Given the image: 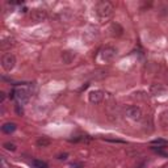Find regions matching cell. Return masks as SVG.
I'll use <instances>...</instances> for the list:
<instances>
[{
    "mask_svg": "<svg viewBox=\"0 0 168 168\" xmlns=\"http://www.w3.org/2000/svg\"><path fill=\"white\" fill-rule=\"evenodd\" d=\"M96 13L100 19H108L113 13V5L108 1H101L96 5Z\"/></svg>",
    "mask_w": 168,
    "mask_h": 168,
    "instance_id": "6da1fadb",
    "label": "cell"
},
{
    "mask_svg": "<svg viewBox=\"0 0 168 168\" xmlns=\"http://www.w3.org/2000/svg\"><path fill=\"white\" fill-rule=\"evenodd\" d=\"M1 64L4 67L5 71H11V70L15 67L16 64V58L13 54H5L4 57L1 58Z\"/></svg>",
    "mask_w": 168,
    "mask_h": 168,
    "instance_id": "277c9868",
    "label": "cell"
},
{
    "mask_svg": "<svg viewBox=\"0 0 168 168\" xmlns=\"http://www.w3.org/2000/svg\"><path fill=\"white\" fill-rule=\"evenodd\" d=\"M71 167L72 168H83V164L82 163H72Z\"/></svg>",
    "mask_w": 168,
    "mask_h": 168,
    "instance_id": "e0dca14e",
    "label": "cell"
},
{
    "mask_svg": "<svg viewBox=\"0 0 168 168\" xmlns=\"http://www.w3.org/2000/svg\"><path fill=\"white\" fill-rule=\"evenodd\" d=\"M32 167L33 168H49V166H47L46 162L43 160H38V159H33L32 160Z\"/></svg>",
    "mask_w": 168,
    "mask_h": 168,
    "instance_id": "9c48e42d",
    "label": "cell"
},
{
    "mask_svg": "<svg viewBox=\"0 0 168 168\" xmlns=\"http://www.w3.org/2000/svg\"><path fill=\"white\" fill-rule=\"evenodd\" d=\"M152 145H158V146H166V145H168V142L166 141V139H154L152 142H151Z\"/></svg>",
    "mask_w": 168,
    "mask_h": 168,
    "instance_id": "4fadbf2b",
    "label": "cell"
},
{
    "mask_svg": "<svg viewBox=\"0 0 168 168\" xmlns=\"http://www.w3.org/2000/svg\"><path fill=\"white\" fill-rule=\"evenodd\" d=\"M160 122H162V125L168 126V109H166V110L162 112V114H160Z\"/></svg>",
    "mask_w": 168,
    "mask_h": 168,
    "instance_id": "7c38bea8",
    "label": "cell"
},
{
    "mask_svg": "<svg viewBox=\"0 0 168 168\" xmlns=\"http://www.w3.org/2000/svg\"><path fill=\"white\" fill-rule=\"evenodd\" d=\"M32 19L34 21H42L46 19V12L43 9H34L32 12Z\"/></svg>",
    "mask_w": 168,
    "mask_h": 168,
    "instance_id": "52a82bcc",
    "label": "cell"
},
{
    "mask_svg": "<svg viewBox=\"0 0 168 168\" xmlns=\"http://www.w3.org/2000/svg\"><path fill=\"white\" fill-rule=\"evenodd\" d=\"M50 143H51V141H50L47 137H41V138L37 139L38 147H47V146H50Z\"/></svg>",
    "mask_w": 168,
    "mask_h": 168,
    "instance_id": "30bf717a",
    "label": "cell"
},
{
    "mask_svg": "<svg viewBox=\"0 0 168 168\" xmlns=\"http://www.w3.org/2000/svg\"><path fill=\"white\" fill-rule=\"evenodd\" d=\"M16 112H17V114H20V116H21L22 113H24V110H22V108H20V104H17V105H16Z\"/></svg>",
    "mask_w": 168,
    "mask_h": 168,
    "instance_id": "2e32d148",
    "label": "cell"
},
{
    "mask_svg": "<svg viewBox=\"0 0 168 168\" xmlns=\"http://www.w3.org/2000/svg\"><path fill=\"white\" fill-rule=\"evenodd\" d=\"M0 95H1V96H0V101H3V100H4V93H3V92H1V93H0Z\"/></svg>",
    "mask_w": 168,
    "mask_h": 168,
    "instance_id": "d6986e66",
    "label": "cell"
},
{
    "mask_svg": "<svg viewBox=\"0 0 168 168\" xmlns=\"http://www.w3.org/2000/svg\"><path fill=\"white\" fill-rule=\"evenodd\" d=\"M16 124L15 122H7V124H4L1 126V130H3V133H5V134H12L13 131L16 130Z\"/></svg>",
    "mask_w": 168,
    "mask_h": 168,
    "instance_id": "ba28073f",
    "label": "cell"
},
{
    "mask_svg": "<svg viewBox=\"0 0 168 168\" xmlns=\"http://www.w3.org/2000/svg\"><path fill=\"white\" fill-rule=\"evenodd\" d=\"M4 148L8 151H15L16 150V145L15 143H11V142H5L4 143Z\"/></svg>",
    "mask_w": 168,
    "mask_h": 168,
    "instance_id": "5bb4252c",
    "label": "cell"
},
{
    "mask_svg": "<svg viewBox=\"0 0 168 168\" xmlns=\"http://www.w3.org/2000/svg\"><path fill=\"white\" fill-rule=\"evenodd\" d=\"M126 116L133 121H141L142 120V110L138 106H127L126 108Z\"/></svg>",
    "mask_w": 168,
    "mask_h": 168,
    "instance_id": "3957f363",
    "label": "cell"
},
{
    "mask_svg": "<svg viewBox=\"0 0 168 168\" xmlns=\"http://www.w3.org/2000/svg\"><path fill=\"white\" fill-rule=\"evenodd\" d=\"M67 156H68V154H66V152H64V154H62V155H59V156H58V159H61V160H66V159H67Z\"/></svg>",
    "mask_w": 168,
    "mask_h": 168,
    "instance_id": "ac0fdd59",
    "label": "cell"
},
{
    "mask_svg": "<svg viewBox=\"0 0 168 168\" xmlns=\"http://www.w3.org/2000/svg\"><path fill=\"white\" fill-rule=\"evenodd\" d=\"M88 99L92 104H99V103H101L103 99H104V92L103 91H92V92H89Z\"/></svg>",
    "mask_w": 168,
    "mask_h": 168,
    "instance_id": "8992f818",
    "label": "cell"
},
{
    "mask_svg": "<svg viewBox=\"0 0 168 168\" xmlns=\"http://www.w3.org/2000/svg\"><path fill=\"white\" fill-rule=\"evenodd\" d=\"M116 55H117V50L112 46H106L105 49H103L101 51H100V58H101L103 61H105V62H110Z\"/></svg>",
    "mask_w": 168,
    "mask_h": 168,
    "instance_id": "7a4b0ae2",
    "label": "cell"
},
{
    "mask_svg": "<svg viewBox=\"0 0 168 168\" xmlns=\"http://www.w3.org/2000/svg\"><path fill=\"white\" fill-rule=\"evenodd\" d=\"M151 88H152V89H151V91L154 92V89L156 88V85H152V87H151ZM163 91H164V89H162L160 87H158V89H156V92H155V93H154V95H158V93H160V92H163Z\"/></svg>",
    "mask_w": 168,
    "mask_h": 168,
    "instance_id": "9a60e30c",
    "label": "cell"
},
{
    "mask_svg": "<svg viewBox=\"0 0 168 168\" xmlns=\"http://www.w3.org/2000/svg\"><path fill=\"white\" fill-rule=\"evenodd\" d=\"M62 58H63V61L66 63H71V61L75 58V54H74V53H71V51H64L63 55H62Z\"/></svg>",
    "mask_w": 168,
    "mask_h": 168,
    "instance_id": "8fae6325",
    "label": "cell"
},
{
    "mask_svg": "<svg viewBox=\"0 0 168 168\" xmlns=\"http://www.w3.org/2000/svg\"><path fill=\"white\" fill-rule=\"evenodd\" d=\"M12 97L17 99V101L21 103V104H25L29 100V93H28L26 89H16V91L12 92Z\"/></svg>",
    "mask_w": 168,
    "mask_h": 168,
    "instance_id": "5b68a950",
    "label": "cell"
}]
</instances>
